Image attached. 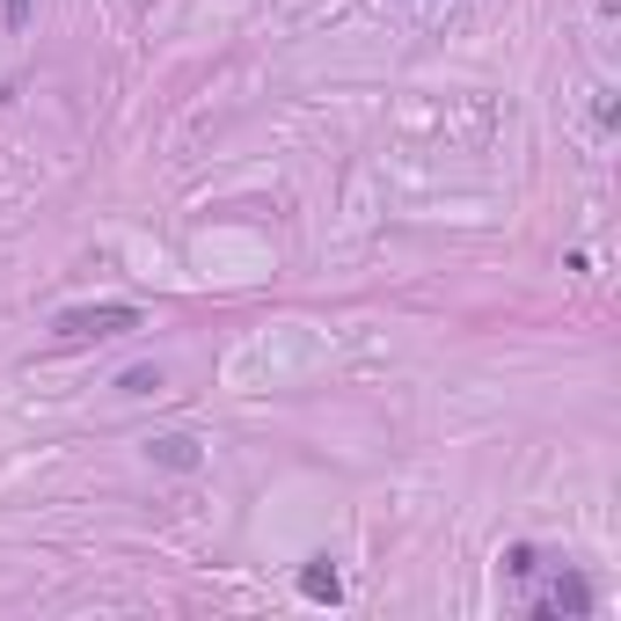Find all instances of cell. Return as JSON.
I'll return each instance as SVG.
<instances>
[{"instance_id":"cell-1","label":"cell","mask_w":621,"mask_h":621,"mask_svg":"<svg viewBox=\"0 0 621 621\" xmlns=\"http://www.w3.org/2000/svg\"><path fill=\"white\" fill-rule=\"evenodd\" d=\"M146 314L132 308V300H96V308H67L51 330H59V344H103V336H132Z\"/></svg>"},{"instance_id":"cell-2","label":"cell","mask_w":621,"mask_h":621,"mask_svg":"<svg viewBox=\"0 0 621 621\" xmlns=\"http://www.w3.org/2000/svg\"><path fill=\"white\" fill-rule=\"evenodd\" d=\"M585 614H593V585H585L577 571H563L549 593L534 599V621H585Z\"/></svg>"},{"instance_id":"cell-3","label":"cell","mask_w":621,"mask_h":621,"mask_svg":"<svg viewBox=\"0 0 621 621\" xmlns=\"http://www.w3.org/2000/svg\"><path fill=\"white\" fill-rule=\"evenodd\" d=\"M146 461L168 468V476H198L205 468V446H198L191 431H162V439H146Z\"/></svg>"},{"instance_id":"cell-4","label":"cell","mask_w":621,"mask_h":621,"mask_svg":"<svg viewBox=\"0 0 621 621\" xmlns=\"http://www.w3.org/2000/svg\"><path fill=\"white\" fill-rule=\"evenodd\" d=\"M300 593H308V599H330V607H336V599H344L336 563H300Z\"/></svg>"},{"instance_id":"cell-5","label":"cell","mask_w":621,"mask_h":621,"mask_svg":"<svg viewBox=\"0 0 621 621\" xmlns=\"http://www.w3.org/2000/svg\"><path fill=\"white\" fill-rule=\"evenodd\" d=\"M118 387H124V395H154V387H162V373H154V366H124Z\"/></svg>"},{"instance_id":"cell-6","label":"cell","mask_w":621,"mask_h":621,"mask_svg":"<svg viewBox=\"0 0 621 621\" xmlns=\"http://www.w3.org/2000/svg\"><path fill=\"white\" fill-rule=\"evenodd\" d=\"M541 571V556L526 549V541H512V549H504V577H534Z\"/></svg>"},{"instance_id":"cell-7","label":"cell","mask_w":621,"mask_h":621,"mask_svg":"<svg viewBox=\"0 0 621 621\" xmlns=\"http://www.w3.org/2000/svg\"><path fill=\"white\" fill-rule=\"evenodd\" d=\"M29 8H37V0H0V23H8V29H29Z\"/></svg>"}]
</instances>
